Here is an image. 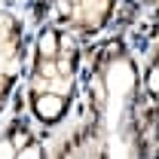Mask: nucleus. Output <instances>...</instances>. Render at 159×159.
<instances>
[{
	"instance_id": "nucleus-1",
	"label": "nucleus",
	"mask_w": 159,
	"mask_h": 159,
	"mask_svg": "<svg viewBox=\"0 0 159 159\" xmlns=\"http://www.w3.org/2000/svg\"><path fill=\"white\" fill-rule=\"evenodd\" d=\"M58 110H61V104L55 98H43L40 101V113H43L46 119H52V113H58Z\"/></svg>"
}]
</instances>
